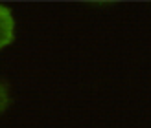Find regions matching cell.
<instances>
[{"mask_svg":"<svg viewBox=\"0 0 151 128\" xmlns=\"http://www.w3.org/2000/svg\"><path fill=\"white\" fill-rule=\"evenodd\" d=\"M13 31H15V22L11 17V11L0 4V50L6 48L7 44H11Z\"/></svg>","mask_w":151,"mask_h":128,"instance_id":"6da1fadb","label":"cell"},{"mask_svg":"<svg viewBox=\"0 0 151 128\" xmlns=\"http://www.w3.org/2000/svg\"><path fill=\"white\" fill-rule=\"evenodd\" d=\"M9 104V93H7V88L2 81H0V114L6 110V106Z\"/></svg>","mask_w":151,"mask_h":128,"instance_id":"7a4b0ae2","label":"cell"}]
</instances>
